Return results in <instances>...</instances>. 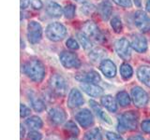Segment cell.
<instances>
[{
	"instance_id": "6da1fadb",
	"label": "cell",
	"mask_w": 150,
	"mask_h": 140,
	"mask_svg": "<svg viewBox=\"0 0 150 140\" xmlns=\"http://www.w3.org/2000/svg\"><path fill=\"white\" fill-rule=\"evenodd\" d=\"M23 72L35 82H41L45 77V67L39 60H30L22 66Z\"/></svg>"
},
{
	"instance_id": "7a4b0ae2",
	"label": "cell",
	"mask_w": 150,
	"mask_h": 140,
	"mask_svg": "<svg viewBox=\"0 0 150 140\" xmlns=\"http://www.w3.org/2000/svg\"><path fill=\"white\" fill-rule=\"evenodd\" d=\"M139 115L136 111L129 110L126 111L119 117L118 120V130L120 132L136 130L138 125Z\"/></svg>"
},
{
	"instance_id": "3957f363",
	"label": "cell",
	"mask_w": 150,
	"mask_h": 140,
	"mask_svg": "<svg viewBox=\"0 0 150 140\" xmlns=\"http://www.w3.org/2000/svg\"><path fill=\"white\" fill-rule=\"evenodd\" d=\"M46 36L51 41L57 42L62 40L67 35V29L60 22H53L47 26L45 30Z\"/></svg>"
},
{
	"instance_id": "277c9868",
	"label": "cell",
	"mask_w": 150,
	"mask_h": 140,
	"mask_svg": "<svg viewBox=\"0 0 150 140\" xmlns=\"http://www.w3.org/2000/svg\"><path fill=\"white\" fill-rule=\"evenodd\" d=\"M50 87L56 95L63 96L67 91V83L64 78L59 74H54L51 77Z\"/></svg>"
},
{
	"instance_id": "5b68a950",
	"label": "cell",
	"mask_w": 150,
	"mask_h": 140,
	"mask_svg": "<svg viewBox=\"0 0 150 140\" xmlns=\"http://www.w3.org/2000/svg\"><path fill=\"white\" fill-rule=\"evenodd\" d=\"M42 36V28L38 22L31 21L27 24V38L30 43L37 44Z\"/></svg>"
},
{
	"instance_id": "8992f818",
	"label": "cell",
	"mask_w": 150,
	"mask_h": 140,
	"mask_svg": "<svg viewBox=\"0 0 150 140\" xmlns=\"http://www.w3.org/2000/svg\"><path fill=\"white\" fill-rule=\"evenodd\" d=\"M60 62L62 65L66 68L72 69V68H79L81 66V62L78 58V56L70 51H63L60 54Z\"/></svg>"
},
{
	"instance_id": "52a82bcc",
	"label": "cell",
	"mask_w": 150,
	"mask_h": 140,
	"mask_svg": "<svg viewBox=\"0 0 150 140\" xmlns=\"http://www.w3.org/2000/svg\"><path fill=\"white\" fill-rule=\"evenodd\" d=\"M131 97H132L134 105L138 107L146 106L149 101L147 92L139 86H135L131 89Z\"/></svg>"
},
{
	"instance_id": "ba28073f",
	"label": "cell",
	"mask_w": 150,
	"mask_h": 140,
	"mask_svg": "<svg viewBox=\"0 0 150 140\" xmlns=\"http://www.w3.org/2000/svg\"><path fill=\"white\" fill-rule=\"evenodd\" d=\"M133 21L136 27L142 32H148L150 30V18L146 15V13L138 10L134 13Z\"/></svg>"
},
{
	"instance_id": "9c48e42d",
	"label": "cell",
	"mask_w": 150,
	"mask_h": 140,
	"mask_svg": "<svg viewBox=\"0 0 150 140\" xmlns=\"http://www.w3.org/2000/svg\"><path fill=\"white\" fill-rule=\"evenodd\" d=\"M130 47L129 40L127 38H120L118 39L115 44V51L118 54L119 57H121L124 60H129L130 58Z\"/></svg>"
},
{
	"instance_id": "30bf717a",
	"label": "cell",
	"mask_w": 150,
	"mask_h": 140,
	"mask_svg": "<svg viewBox=\"0 0 150 140\" xmlns=\"http://www.w3.org/2000/svg\"><path fill=\"white\" fill-rule=\"evenodd\" d=\"M75 120L78 121V123L82 126L83 128H87L94 123V117L90 110L86 108L80 110L78 113L75 115Z\"/></svg>"
},
{
	"instance_id": "8fae6325",
	"label": "cell",
	"mask_w": 150,
	"mask_h": 140,
	"mask_svg": "<svg viewBox=\"0 0 150 140\" xmlns=\"http://www.w3.org/2000/svg\"><path fill=\"white\" fill-rule=\"evenodd\" d=\"M48 118L52 124L60 125L67 119V114H66L65 110L60 108V107H54V108L50 109L48 113Z\"/></svg>"
},
{
	"instance_id": "7c38bea8",
	"label": "cell",
	"mask_w": 150,
	"mask_h": 140,
	"mask_svg": "<svg viewBox=\"0 0 150 140\" xmlns=\"http://www.w3.org/2000/svg\"><path fill=\"white\" fill-rule=\"evenodd\" d=\"M67 103L70 108H76V107H79L82 105H83L84 100H83V97L82 95L81 92L77 90V89H72V90L69 92Z\"/></svg>"
},
{
	"instance_id": "4fadbf2b",
	"label": "cell",
	"mask_w": 150,
	"mask_h": 140,
	"mask_svg": "<svg viewBox=\"0 0 150 140\" xmlns=\"http://www.w3.org/2000/svg\"><path fill=\"white\" fill-rule=\"evenodd\" d=\"M83 33L88 37H91V38L97 40L101 37L100 31L98 29V27L92 22H86L83 25Z\"/></svg>"
},
{
	"instance_id": "5bb4252c",
	"label": "cell",
	"mask_w": 150,
	"mask_h": 140,
	"mask_svg": "<svg viewBox=\"0 0 150 140\" xmlns=\"http://www.w3.org/2000/svg\"><path fill=\"white\" fill-rule=\"evenodd\" d=\"M80 87L83 89V91L87 93L88 95L92 97H98L100 96L103 92L102 88L98 86L96 83H91V82H83L80 84Z\"/></svg>"
},
{
	"instance_id": "9a60e30c",
	"label": "cell",
	"mask_w": 150,
	"mask_h": 140,
	"mask_svg": "<svg viewBox=\"0 0 150 140\" xmlns=\"http://www.w3.org/2000/svg\"><path fill=\"white\" fill-rule=\"evenodd\" d=\"M131 47L138 52H145L147 50V41L144 36L141 35H135L131 38Z\"/></svg>"
},
{
	"instance_id": "2e32d148",
	"label": "cell",
	"mask_w": 150,
	"mask_h": 140,
	"mask_svg": "<svg viewBox=\"0 0 150 140\" xmlns=\"http://www.w3.org/2000/svg\"><path fill=\"white\" fill-rule=\"evenodd\" d=\"M100 68L102 74L107 78H114L116 75V66L111 60H102L100 64Z\"/></svg>"
},
{
	"instance_id": "e0dca14e",
	"label": "cell",
	"mask_w": 150,
	"mask_h": 140,
	"mask_svg": "<svg viewBox=\"0 0 150 140\" xmlns=\"http://www.w3.org/2000/svg\"><path fill=\"white\" fill-rule=\"evenodd\" d=\"M76 79L81 82H91V83H98L100 81V76L98 72L91 70V71L83 72L81 74H77Z\"/></svg>"
},
{
	"instance_id": "ac0fdd59",
	"label": "cell",
	"mask_w": 150,
	"mask_h": 140,
	"mask_svg": "<svg viewBox=\"0 0 150 140\" xmlns=\"http://www.w3.org/2000/svg\"><path fill=\"white\" fill-rule=\"evenodd\" d=\"M89 104H90V106L92 107V109L96 113V115L101 120H103L104 123H106L108 124L112 123V120H111V118L109 117V115H108L106 112L101 108V107L100 106V105H98L97 102L93 101V100H90V101H89Z\"/></svg>"
},
{
	"instance_id": "d6986e66",
	"label": "cell",
	"mask_w": 150,
	"mask_h": 140,
	"mask_svg": "<svg viewBox=\"0 0 150 140\" xmlns=\"http://www.w3.org/2000/svg\"><path fill=\"white\" fill-rule=\"evenodd\" d=\"M137 77L140 81L150 88V66L148 65L140 66L137 70Z\"/></svg>"
},
{
	"instance_id": "ffe728a7",
	"label": "cell",
	"mask_w": 150,
	"mask_h": 140,
	"mask_svg": "<svg viewBox=\"0 0 150 140\" xmlns=\"http://www.w3.org/2000/svg\"><path fill=\"white\" fill-rule=\"evenodd\" d=\"M46 11L48 15L54 18H59L64 13V9H62V7L59 4L55 2H49L46 7Z\"/></svg>"
},
{
	"instance_id": "44dd1931",
	"label": "cell",
	"mask_w": 150,
	"mask_h": 140,
	"mask_svg": "<svg viewBox=\"0 0 150 140\" xmlns=\"http://www.w3.org/2000/svg\"><path fill=\"white\" fill-rule=\"evenodd\" d=\"M101 102V105L103 106V107H105L107 110H109L110 112H115L117 110V106H116V103L115 101V99L112 98V95H104L101 97L100 99Z\"/></svg>"
},
{
	"instance_id": "7402d4cb",
	"label": "cell",
	"mask_w": 150,
	"mask_h": 140,
	"mask_svg": "<svg viewBox=\"0 0 150 140\" xmlns=\"http://www.w3.org/2000/svg\"><path fill=\"white\" fill-rule=\"evenodd\" d=\"M98 12H100L101 18L105 21H107L112 15V7H111V5L107 2L100 3V5H98Z\"/></svg>"
},
{
	"instance_id": "603a6c76",
	"label": "cell",
	"mask_w": 150,
	"mask_h": 140,
	"mask_svg": "<svg viewBox=\"0 0 150 140\" xmlns=\"http://www.w3.org/2000/svg\"><path fill=\"white\" fill-rule=\"evenodd\" d=\"M25 124L28 128L32 130L40 129L43 126V123H42L41 119L38 116H32L30 118H28L25 120Z\"/></svg>"
},
{
	"instance_id": "cb8c5ba5",
	"label": "cell",
	"mask_w": 150,
	"mask_h": 140,
	"mask_svg": "<svg viewBox=\"0 0 150 140\" xmlns=\"http://www.w3.org/2000/svg\"><path fill=\"white\" fill-rule=\"evenodd\" d=\"M116 102H117V104L120 105L121 106H129V104H130V97L128 94V92L122 91V92H119L116 94Z\"/></svg>"
},
{
	"instance_id": "d4e9b609",
	"label": "cell",
	"mask_w": 150,
	"mask_h": 140,
	"mask_svg": "<svg viewBox=\"0 0 150 140\" xmlns=\"http://www.w3.org/2000/svg\"><path fill=\"white\" fill-rule=\"evenodd\" d=\"M84 140H102V135L98 128H93L86 133L83 136Z\"/></svg>"
},
{
	"instance_id": "484cf974",
	"label": "cell",
	"mask_w": 150,
	"mask_h": 140,
	"mask_svg": "<svg viewBox=\"0 0 150 140\" xmlns=\"http://www.w3.org/2000/svg\"><path fill=\"white\" fill-rule=\"evenodd\" d=\"M120 75H121V77L125 79V80H128V79H129L133 75L132 67H131L130 65L129 64H127V63L122 64L121 66H120Z\"/></svg>"
},
{
	"instance_id": "4316f807",
	"label": "cell",
	"mask_w": 150,
	"mask_h": 140,
	"mask_svg": "<svg viewBox=\"0 0 150 140\" xmlns=\"http://www.w3.org/2000/svg\"><path fill=\"white\" fill-rule=\"evenodd\" d=\"M30 99V102H31V105H32V107L34 108L36 111L38 112H42L44 109H45V105L43 101H42L41 99H40V98H38L36 96H33L31 95L29 97Z\"/></svg>"
},
{
	"instance_id": "83f0119b",
	"label": "cell",
	"mask_w": 150,
	"mask_h": 140,
	"mask_svg": "<svg viewBox=\"0 0 150 140\" xmlns=\"http://www.w3.org/2000/svg\"><path fill=\"white\" fill-rule=\"evenodd\" d=\"M106 51L104 50H102L100 48H97L95 50H91V52L89 53V58L91 59V61L93 62H98V61L102 60L104 58Z\"/></svg>"
},
{
	"instance_id": "f1b7e54d",
	"label": "cell",
	"mask_w": 150,
	"mask_h": 140,
	"mask_svg": "<svg viewBox=\"0 0 150 140\" xmlns=\"http://www.w3.org/2000/svg\"><path fill=\"white\" fill-rule=\"evenodd\" d=\"M65 131L68 134H69L72 137H76L79 135V129L77 127V125L73 123L72 120H69L67 123L65 124Z\"/></svg>"
},
{
	"instance_id": "f546056e",
	"label": "cell",
	"mask_w": 150,
	"mask_h": 140,
	"mask_svg": "<svg viewBox=\"0 0 150 140\" xmlns=\"http://www.w3.org/2000/svg\"><path fill=\"white\" fill-rule=\"evenodd\" d=\"M77 36L80 41V44L83 46V48L84 50H90L92 48V43L86 35H84L83 33H79Z\"/></svg>"
},
{
	"instance_id": "4dcf8cb0",
	"label": "cell",
	"mask_w": 150,
	"mask_h": 140,
	"mask_svg": "<svg viewBox=\"0 0 150 140\" xmlns=\"http://www.w3.org/2000/svg\"><path fill=\"white\" fill-rule=\"evenodd\" d=\"M75 11H76V8L72 4H68L64 8V15L67 19H72L75 16Z\"/></svg>"
},
{
	"instance_id": "1f68e13d",
	"label": "cell",
	"mask_w": 150,
	"mask_h": 140,
	"mask_svg": "<svg viewBox=\"0 0 150 140\" xmlns=\"http://www.w3.org/2000/svg\"><path fill=\"white\" fill-rule=\"evenodd\" d=\"M111 26L115 33H120L122 31V29H123L122 22H121L120 19L117 18V17H114L111 20Z\"/></svg>"
},
{
	"instance_id": "d6a6232c",
	"label": "cell",
	"mask_w": 150,
	"mask_h": 140,
	"mask_svg": "<svg viewBox=\"0 0 150 140\" xmlns=\"http://www.w3.org/2000/svg\"><path fill=\"white\" fill-rule=\"evenodd\" d=\"M94 10H95V6H94L93 4H90V3L83 4L81 8V11L86 16H89L90 14H92L94 12Z\"/></svg>"
},
{
	"instance_id": "836d02e7",
	"label": "cell",
	"mask_w": 150,
	"mask_h": 140,
	"mask_svg": "<svg viewBox=\"0 0 150 140\" xmlns=\"http://www.w3.org/2000/svg\"><path fill=\"white\" fill-rule=\"evenodd\" d=\"M27 138L28 140H41L42 134L38 132V131H31V132L28 133Z\"/></svg>"
},
{
	"instance_id": "e575fe53",
	"label": "cell",
	"mask_w": 150,
	"mask_h": 140,
	"mask_svg": "<svg viewBox=\"0 0 150 140\" xmlns=\"http://www.w3.org/2000/svg\"><path fill=\"white\" fill-rule=\"evenodd\" d=\"M66 45L70 50H78L79 49V43L74 38H69L66 42Z\"/></svg>"
},
{
	"instance_id": "d590c367",
	"label": "cell",
	"mask_w": 150,
	"mask_h": 140,
	"mask_svg": "<svg viewBox=\"0 0 150 140\" xmlns=\"http://www.w3.org/2000/svg\"><path fill=\"white\" fill-rule=\"evenodd\" d=\"M112 1L118 5V6H121L123 8H130L132 6L131 0H112Z\"/></svg>"
},
{
	"instance_id": "8d00e7d4",
	"label": "cell",
	"mask_w": 150,
	"mask_h": 140,
	"mask_svg": "<svg viewBox=\"0 0 150 140\" xmlns=\"http://www.w3.org/2000/svg\"><path fill=\"white\" fill-rule=\"evenodd\" d=\"M106 137L108 140H124L122 138L120 134L114 133V132H107L106 133Z\"/></svg>"
},
{
	"instance_id": "74e56055",
	"label": "cell",
	"mask_w": 150,
	"mask_h": 140,
	"mask_svg": "<svg viewBox=\"0 0 150 140\" xmlns=\"http://www.w3.org/2000/svg\"><path fill=\"white\" fill-rule=\"evenodd\" d=\"M141 128L144 133L150 134V120H144L141 123Z\"/></svg>"
},
{
	"instance_id": "f35d334b",
	"label": "cell",
	"mask_w": 150,
	"mask_h": 140,
	"mask_svg": "<svg viewBox=\"0 0 150 140\" xmlns=\"http://www.w3.org/2000/svg\"><path fill=\"white\" fill-rule=\"evenodd\" d=\"M20 111H21V117H22V118H25L26 116H28L30 114V108L28 106H26L25 105H23V104H21Z\"/></svg>"
},
{
	"instance_id": "ab89813d",
	"label": "cell",
	"mask_w": 150,
	"mask_h": 140,
	"mask_svg": "<svg viewBox=\"0 0 150 140\" xmlns=\"http://www.w3.org/2000/svg\"><path fill=\"white\" fill-rule=\"evenodd\" d=\"M31 5L35 9H40L42 8V6H43V4H42L40 0H32Z\"/></svg>"
},
{
	"instance_id": "60d3db41",
	"label": "cell",
	"mask_w": 150,
	"mask_h": 140,
	"mask_svg": "<svg viewBox=\"0 0 150 140\" xmlns=\"http://www.w3.org/2000/svg\"><path fill=\"white\" fill-rule=\"evenodd\" d=\"M29 4H30V0H21V8H26Z\"/></svg>"
},
{
	"instance_id": "b9f144b4",
	"label": "cell",
	"mask_w": 150,
	"mask_h": 140,
	"mask_svg": "<svg viewBox=\"0 0 150 140\" xmlns=\"http://www.w3.org/2000/svg\"><path fill=\"white\" fill-rule=\"evenodd\" d=\"M128 140H145V139H144V137L142 136V135L136 134V135H132V136L129 137Z\"/></svg>"
},
{
	"instance_id": "7bdbcfd3",
	"label": "cell",
	"mask_w": 150,
	"mask_h": 140,
	"mask_svg": "<svg viewBox=\"0 0 150 140\" xmlns=\"http://www.w3.org/2000/svg\"><path fill=\"white\" fill-rule=\"evenodd\" d=\"M25 130L23 128V126L21 125V137H25Z\"/></svg>"
},
{
	"instance_id": "ee69618b",
	"label": "cell",
	"mask_w": 150,
	"mask_h": 140,
	"mask_svg": "<svg viewBox=\"0 0 150 140\" xmlns=\"http://www.w3.org/2000/svg\"><path fill=\"white\" fill-rule=\"evenodd\" d=\"M145 8H146V10L150 12V0L146 1V5H145Z\"/></svg>"
},
{
	"instance_id": "f6af8a7d",
	"label": "cell",
	"mask_w": 150,
	"mask_h": 140,
	"mask_svg": "<svg viewBox=\"0 0 150 140\" xmlns=\"http://www.w3.org/2000/svg\"><path fill=\"white\" fill-rule=\"evenodd\" d=\"M46 140H60V139H59L58 137L54 136V135H52V136H49Z\"/></svg>"
},
{
	"instance_id": "bcb514c9",
	"label": "cell",
	"mask_w": 150,
	"mask_h": 140,
	"mask_svg": "<svg viewBox=\"0 0 150 140\" xmlns=\"http://www.w3.org/2000/svg\"><path fill=\"white\" fill-rule=\"evenodd\" d=\"M134 1H135V4L138 5V6H140V5H141V0H134Z\"/></svg>"
},
{
	"instance_id": "7dc6e473",
	"label": "cell",
	"mask_w": 150,
	"mask_h": 140,
	"mask_svg": "<svg viewBox=\"0 0 150 140\" xmlns=\"http://www.w3.org/2000/svg\"><path fill=\"white\" fill-rule=\"evenodd\" d=\"M68 140H78V139H76L75 137H70V138H69Z\"/></svg>"
},
{
	"instance_id": "c3c4849f",
	"label": "cell",
	"mask_w": 150,
	"mask_h": 140,
	"mask_svg": "<svg viewBox=\"0 0 150 140\" xmlns=\"http://www.w3.org/2000/svg\"><path fill=\"white\" fill-rule=\"evenodd\" d=\"M76 1H83V0H76Z\"/></svg>"
}]
</instances>
